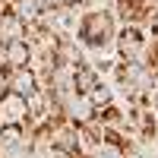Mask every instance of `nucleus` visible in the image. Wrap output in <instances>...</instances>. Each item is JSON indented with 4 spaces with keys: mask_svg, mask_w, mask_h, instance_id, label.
Masks as SVG:
<instances>
[{
    "mask_svg": "<svg viewBox=\"0 0 158 158\" xmlns=\"http://www.w3.org/2000/svg\"><path fill=\"white\" fill-rule=\"evenodd\" d=\"M76 41L82 44V51H92V57L108 51L117 38V16L108 6H92L76 19Z\"/></svg>",
    "mask_w": 158,
    "mask_h": 158,
    "instance_id": "f257e3e1",
    "label": "nucleus"
},
{
    "mask_svg": "<svg viewBox=\"0 0 158 158\" xmlns=\"http://www.w3.org/2000/svg\"><path fill=\"white\" fill-rule=\"evenodd\" d=\"M111 76L117 82V92L130 101V104H146V95L155 82L149 63H127V60H114Z\"/></svg>",
    "mask_w": 158,
    "mask_h": 158,
    "instance_id": "f03ea898",
    "label": "nucleus"
},
{
    "mask_svg": "<svg viewBox=\"0 0 158 158\" xmlns=\"http://www.w3.org/2000/svg\"><path fill=\"white\" fill-rule=\"evenodd\" d=\"M114 51H117V60H127V63H149L152 60L149 35H146L142 25H133V22H127L123 29H117Z\"/></svg>",
    "mask_w": 158,
    "mask_h": 158,
    "instance_id": "7ed1b4c3",
    "label": "nucleus"
},
{
    "mask_svg": "<svg viewBox=\"0 0 158 158\" xmlns=\"http://www.w3.org/2000/svg\"><path fill=\"white\" fill-rule=\"evenodd\" d=\"M44 142H48V152H70L79 155V127L70 123L67 117H57V120H48L44 123Z\"/></svg>",
    "mask_w": 158,
    "mask_h": 158,
    "instance_id": "20e7f679",
    "label": "nucleus"
},
{
    "mask_svg": "<svg viewBox=\"0 0 158 158\" xmlns=\"http://www.w3.org/2000/svg\"><path fill=\"white\" fill-rule=\"evenodd\" d=\"M0 123H19L29 127V104L16 92H3L0 95Z\"/></svg>",
    "mask_w": 158,
    "mask_h": 158,
    "instance_id": "39448f33",
    "label": "nucleus"
},
{
    "mask_svg": "<svg viewBox=\"0 0 158 158\" xmlns=\"http://www.w3.org/2000/svg\"><path fill=\"white\" fill-rule=\"evenodd\" d=\"M32 57H35V48L19 38V41H13L6 48H0V63H3L6 70H19V67H32Z\"/></svg>",
    "mask_w": 158,
    "mask_h": 158,
    "instance_id": "423d86ee",
    "label": "nucleus"
},
{
    "mask_svg": "<svg viewBox=\"0 0 158 158\" xmlns=\"http://www.w3.org/2000/svg\"><path fill=\"white\" fill-rule=\"evenodd\" d=\"M41 85V79L32 67H19V70H6V92H16V95H32V92Z\"/></svg>",
    "mask_w": 158,
    "mask_h": 158,
    "instance_id": "0eeeda50",
    "label": "nucleus"
},
{
    "mask_svg": "<svg viewBox=\"0 0 158 158\" xmlns=\"http://www.w3.org/2000/svg\"><path fill=\"white\" fill-rule=\"evenodd\" d=\"M98 82H101V73H98V67L89 57L73 67V92H76V95H89Z\"/></svg>",
    "mask_w": 158,
    "mask_h": 158,
    "instance_id": "6e6552de",
    "label": "nucleus"
},
{
    "mask_svg": "<svg viewBox=\"0 0 158 158\" xmlns=\"http://www.w3.org/2000/svg\"><path fill=\"white\" fill-rule=\"evenodd\" d=\"M19 38H25V22L13 13L10 6L0 10V48H6L13 41H19Z\"/></svg>",
    "mask_w": 158,
    "mask_h": 158,
    "instance_id": "1a4fd4ad",
    "label": "nucleus"
},
{
    "mask_svg": "<svg viewBox=\"0 0 158 158\" xmlns=\"http://www.w3.org/2000/svg\"><path fill=\"white\" fill-rule=\"evenodd\" d=\"M51 54H54V60H57V63H70V67H76V63H82V60H85L82 44H79V41H73L70 35H60Z\"/></svg>",
    "mask_w": 158,
    "mask_h": 158,
    "instance_id": "9d476101",
    "label": "nucleus"
},
{
    "mask_svg": "<svg viewBox=\"0 0 158 158\" xmlns=\"http://www.w3.org/2000/svg\"><path fill=\"white\" fill-rule=\"evenodd\" d=\"M10 10L16 13V16L25 22V25H32V22H41V6L35 3V0H13Z\"/></svg>",
    "mask_w": 158,
    "mask_h": 158,
    "instance_id": "9b49d317",
    "label": "nucleus"
},
{
    "mask_svg": "<svg viewBox=\"0 0 158 158\" xmlns=\"http://www.w3.org/2000/svg\"><path fill=\"white\" fill-rule=\"evenodd\" d=\"M89 101H92V108H95V114L101 111V108H108V104H114V92H111V85H104V82H98L95 89L85 95Z\"/></svg>",
    "mask_w": 158,
    "mask_h": 158,
    "instance_id": "f8f14e48",
    "label": "nucleus"
},
{
    "mask_svg": "<svg viewBox=\"0 0 158 158\" xmlns=\"http://www.w3.org/2000/svg\"><path fill=\"white\" fill-rule=\"evenodd\" d=\"M92 158H127V149L120 142H114V139H101L98 149L92 152Z\"/></svg>",
    "mask_w": 158,
    "mask_h": 158,
    "instance_id": "ddd939ff",
    "label": "nucleus"
},
{
    "mask_svg": "<svg viewBox=\"0 0 158 158\" xmlns=\"http://www.w3.org/2000/svg\"><path fill=\"white\" fill-rule=\"evenodd\" d=\"M146 104H149V108L158 114V79H155V82H152V89H149V95H146Z\"/></svg>",
    "mask_w": 158,
    "mask_h": 158,
    "instance_id": "4468645a",
    "label": "nucleus"
},
{
    "mask_svg": "<svg viewBox=\"0 0 158 158\" xmlns=\"http://www.w3.org/2000/svg\"><path fill=\"white\" fill-rule=\"evenodd\" d=\"M38 6H41V13H48V10H54V6H60V0H35Z\"/></svg>",
    "mask_w": 158,
    "mask_h": 158,
    "instance_id": "2eb2a0df",
    "label": "nucleus"
},
{
    "mask_svg": "<svg viewBox=\"0 0 158 158\" xmlns=\"http://www.w3.org/2000/svg\"><path fill=\"white\" fill-rule=\"evenodd\" d=\"M60 6H67V10H79V6H85V0H60Z\"/></svg>",
    "mask_w": 158,
    "mask_h": 158,
    "instance_id": "dca6fc26",
    "label": "nucleus"
},
{
    "mask_svg": "<svg viewBox=\"0 0 158 158\" xmlns=\"http://www.w3.org/2000/svg\"><path fill=\"white\" fill-rule=\"evenodd\" d=\"M6 92V67H0V95Z\"/></svg>",
    "mask_w": 158,
    "mask_h": 158,
    "instance_id": "f3484780",
    "label": "nucleus"
}]
</instances>
